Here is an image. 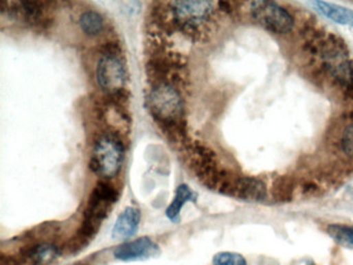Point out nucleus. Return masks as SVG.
I'll list each match as a JSON object with an SVG mask.
<instances>
[{"instance_id": "11", "label": "nucleus", "mask_w": 353, "mask_h": 265, "mask_svg": "<svg viewBox=\"0 0 353 265\" xmlns=\"http://www.w3.org/2000/svg\"><path fill=\"white\" fill-rule=\"evenodd\" d=\"M316 11L341 25L353 26V10L324 1L310 3Z\"/></svg>"}, {"instance_id": "12", "label": "nucleus", "mask_w": 353, "mask_h": 265, "mask_svg": "<svg viewBox=\"0 0 353 265\" xmlns=\"http://www.w3.org/2000/svg\"><path fill=\"white\" fill-rule=\"evenodd\" d=\"M197 195L190 189L189 185L181 183L175 189L173 200L166 209V216L171 222L177 223L181 218V211L187 203H195Z\"/></svg>"}, {"instance_id": "4", "label": "nucleus", "mask_w": 353, "mask_h": 265, "mask_svg": "<svg viewBox=\"0 0 353 265\" xmlns=\"http://www.w3.org/2000/svg\"><path fill=\"white\" fill-rule=\"evenodd\" d=\"M168 5L173 25L192 38L199 36L200 27L215 11L212 1H172Z\"/></svg>"}, {"instance_id": "8", "label": "nucleus", "mask_w": 353, "mask_h": 265, "mask_svg": "<svg viewBox=\"0 0 353 265\" xmlns=\"http://www.w3.org/2000/svg\"><path fill=\"white\" fill-rule=\"evenodd\" d=\"M141 213L136 207H128L118 216L113 229L112 238L116 240H126L137 233L140 225Z\"/></svg>"}, {"instance_id": "3", "label": "nucleus", "mask_w": 353, "mask_h": 265, "mask_svg": "<svg viewBox=\"0 0 353 265\" xmlns=\"http://www.w3.org/2000/svg\"><path fill=\"white\" fill-rule=\"evenodd\" d=\"M95 79L102 91L107 93L122 91L128 81L126 65L117 45L106 44L97 63Z\"/></svg>"}, {"instance_id": "1", "label": "nucleus", "mask_w": 353, "mask_h": 265, "mask_svg": "<svg viewBox=\"0 0 353 265\" xmlns=\"http://www.w3.org/2000/svg\"><path fill=\"white\" fill-rule=\"evenodd\" d=\"M150 114L169 138L183 139L185 135V104L181 91L172 82L152 85L148 95Z\"/></svg>"}, {"instance_id": "7", "label": "nucleus", "mask_w": 353, "mask_h": 265, "mask_svg": "<svg viewBox=\"0 0 353 265\" xmlns=\"http://www.w3.org/2000/svg\"><path fill=\"white\" fill-rule=\"evenodd\" d=\"M114 257L124 262L146 261L160 255V246L148 238L126 242L114 250Z\"/></svg>"}, {"instance_id": "10", "label": "nucleus", "mask_w": 353, "mask_h": 265, "mask_svg": "<svg viewBox=\"0 0 353 265\" xmlns=\"http://www.w3.org/2000/svg\"><path fill=\"white\" fill-rule=\"evenodd\" d=\"M59 255L58 249L50 242H41L24 249L22 256L32 265H49Z\"/></svg>"}, {"instance_id": "5", "label": "nucleus", "mask_w": 353, "mask_h": 265, "mask_svg": "<svg viewBox=\"0 0 353 265\" xmlns=\"http://www.w3.org/2000/svg\"><path fill=\"white\" fill-rule=\"evenodd\" d=\"M323 58L330 74L342 85L347 95L353 99V65L343 45L338 41L326 43Z\"/></svg>"}, {"instance_id": "2", "label": "nucleus", "mask_w": 353, "mask_h": 265, "mask_svg": "<svg viewBox=\"0 0 353 265\" xmlns=\"http://www.w3.org/2000/svg\"><path fill=\"white\" fill-rule=\"evenodd\" d=\"M124 161V146L116 132L108 130L95 140L89 169L103 181L117 176Z\"/></svg>"}, {"instance_id": "17", "label": "nucleus", "mask_w": 353, "mask_h": 265, "mask_svg": "<svg viewBox=\"0 0 353 265\" xmlns=\"http://www.w3.org/2000/svg\"><path fill=\"white\" fill-rule=\"evenodd\" d=\"M342 148L347 156L353 158V124L346 126L343 132Z\"/></svg>"}, {"instance_id": "9", "label": "nucleus", "mask_w": 353, "mask_h": 265, "mask_svg": "<svg viewBox=\"0 0 353 265\" xmlns=\"http://www.w3.org/2000/svg\"><path fill=\"white\" fill-rule=\"evenodd\" d=\"M230 196L247 201H262L266 196V187L262 181L252 177L236 178Z\"/></svg>"}, {"instance_id": "6", "label": "nucleus", "mask_w": 353, "mask_h": 265, "mask_svg": "<svg viewBox=\"0 0 353 265\" xmlns=\"http://www.w3.org/2000/svg\"><path fill=\"white\" fill-rule=\"evenodd\" d=\"M251 14L260 25L275 34H288L295 26L293 16L271 1H254L251 3Z\"/></svg>"}, {"instance_id": "15", "label": "nucleus", "mask_w": 353, "mask_h": 265, "mask_svg": "<svg viewBox=\"0 0 353 265\" xmlns=\"http://www.w3.org/2000/svg\"><path fill=\"white\" fill-rule=\"evenodd\" d=\"M214 265H247L246 259L238 253L221 252L215 255Z\"/></svg>"}, {"instance_id": "16", "label": "nucleus", "mask_w": 353, "mask_h": 265, "mask_svg": "<svg viewBox=\"0 0 353 265\" xmlns=\"http://www.w3.org/2000/svg\"><path fill=\"white\" fill-rule=\"evenodd\" d=\"M275 198H279V200H287L291 199L293 196V185L286 178L282 179L279 183H275L273 189Z\"/></svg>"}, {"instance_id": "14", "label": "nucleus", "mask_w": 353, "mask_h": 265, "mask_svg": "<svg viewBox=\"0 0 353 265\" xmlns=\"http://www.w3.org/2000/svg\"><path fill=\"white\" fill-rule=\"evenodd\" d=\"M328 233L339 246L353 250V226L332 224L328 226Z\"/></svg>"}, {"instance_id": "13", "label": "nucleus", "mask_w": 353, "mask_h": 265, "mask_svg": "<svg viewBox=\"0 0 353 265\" xmlns=\"http://www.w3.org/2000/svg\"><path fill=\"white\" fill-rule=\"evenodd\" d=\"M79 25L87 36L95 38L105 30V20L101 14L95 11H87L80 16Z\"/></svg>"}]
</instances>
